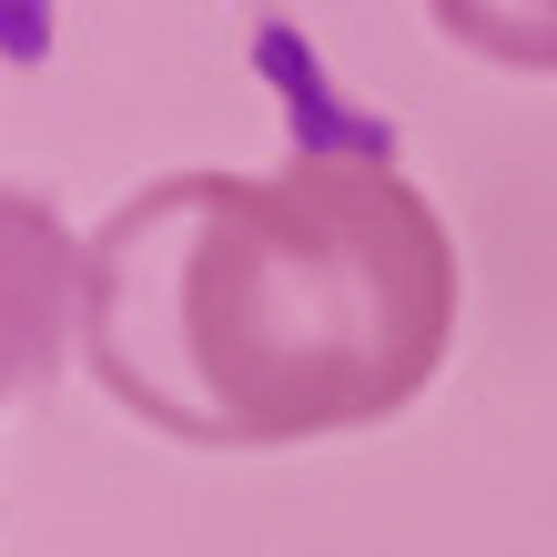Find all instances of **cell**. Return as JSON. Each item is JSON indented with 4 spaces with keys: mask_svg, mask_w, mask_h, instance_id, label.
Returning a JSON list of instances; mask_svg holds the SVG:
<instances>
[{
    "mask_svg": "<svg viewBox=\"0 0 557 557\" xmlns=\"http://www.w3.org/2000/svg\"><path fill=\"white\" fill-rule=\"evenodd\" d=\"M456 335V244L385 152L173 173L82 244V355L193 446H305L396 416Z\"/></svg>",
    "mask_w": 557,
    "mask_h": 557,
    "instance_id": "obj_1",
    "label": "cell"
},
{
    "mask_svg": "<svg viewBox=\"0 0 557 557\" xmlns=\"http://www.w3.org/2000/svg\"><path fill=\"white\" fill-rule=\"evenodd\" d=\"M72 335H82V244L61 234L41 193L0 183V406L51 385Z\"/></svg>",
    "mask_w": 557,
    "mask_h": 557,
    "instance_id": "obj_2",
    "label": "cell"
}]
</instances>
